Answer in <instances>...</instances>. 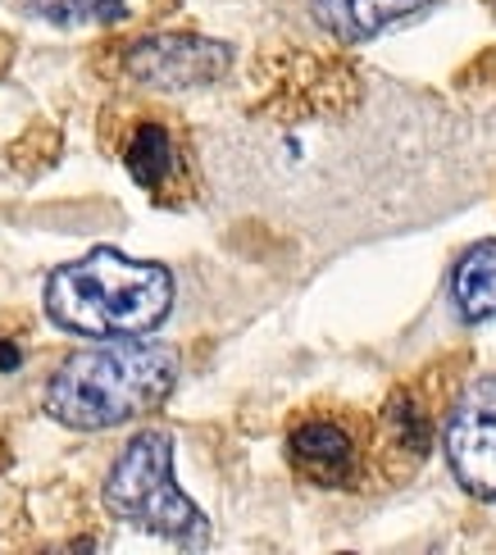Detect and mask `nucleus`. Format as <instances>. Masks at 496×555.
Instances as JSON below:
<instances>
[{
  "label": "nucleus",
  "instance_id": "nucleus-4",
  "mask_svg": "<svg viewBox=\"0 0 496 555\" xmlns=\"http://www.w3.org/2000/svg\"><path fill=\"white\" fill-rule=\"evenodd\" d=\"M442 437L460 488L479 501H496V374L465 387Z\"/></svg>",
  "mask_w": 496,
  "mask_h": 555
},
{
  "label": "nucleus",
  "instance_id": "nucleus-9",
  "mask_svg": "<svg viewBox=\"0 0 496 555\" xmlns=\"http://www.w3.org/2000/svg\"><path fill=\"white\" fill-rule=\"evenodd\" d=\"M124 159H128V173L141 182V188H160V182L174 178V137L160 124L137 128Z\"/></svg>",
  "mask_w": 496,
  "mask_h": 555
},
{
  "label": "nucleus",
  "instance_id": "nucleus-7",
  "mask_svg": "<svg viewBox=\"0 0 496 555\" xmlns=\"http://www.w3.org/2000/svg\"><path fill=\"white\" fill-rule=\"evenodd\" d=\"M437 0H315V18L342 41H369L392 23L423 14Z\"/></svg>",
  "mask_w": 496,
  "mask_h": 555
},
{
  "label": "nucleus",
  "instance_id": "nucleus-11",
  "mask_svg": "<svg viewBox=\"0 0 496 555\" xmlns=\"http://www.w3.org/2000/svg\"><path fill=\"white\" fill-rule=\"evenodd\" d=\"M28 5L46 23H55V28H74V23H87L101 14V0H28Z\"/></svg>",
  "mask_w": 496,
  "mask_h": 555
},
{
  "label": "nucleus",
  "instance_id": "nucleus-12",
  "mask_svg": "<svg viewBox=\"0 0 496 555\" xmlns=\"http://www.w3.org/2000/svg\"><path fill=\"white\" fill-rule=\"evenodd\" d=\"M18 364H23V351H18V346H14V341H0V369L10 374V369H18Z\"/></svg>",
  "mask_w": 496,
  "mask_h": 555
},
{
  "label": "nucleus",
  "instance_id": "nucleus-13",
  "mask_svg": "<svg viewBox=\"0 0 496 555\" xmlns=\"http://www.w3.org/2000/svg\"><path fill=\"white\" fill-rule=\"evenodd\" d=\"M101 23H114V18H124V0H101Z\"/></svg>",
  "mask_w": 496,
  "mask_h": 555
},
{
  "label": "nucleus",
  "instance_id": "nucleus-1",
  "mask_svg": "<svg viewBox=\"0 0 496 555\" xmlns=\"http://www.w3.org/2000/svg\"><path fill=\"white\" fill-rule=\"evenodd\" d=\"M178 383V351L160 341L105 337V346L68 356L46 383V414L74 433H105L132 424L169 401Z\"/></svg>",
  "mask_w": 496,
  "mask_h": 555
},
{
  "label": "nucleus",
  "instance_id": "nucleus-3",
  "mask_svg": "<svg viewBox=\"0 0 496 555\" xmlns=\"http://www.w3.org/2000/svg\"><path fill=\"white\" fill-rule=\"evenodd\" d=\"M105 511L169 546L201 551L209 542V519L174 482V437L147 428L124 447L105 478Z\"/></svg>",
  "mask_w": 496,
  "mask_h": 555
},
{
  "label": "nucleus",
  "instance_id": "nucleus-6",
  "mask_svg": "<svg viewBox=\"0 0 496 555\" xmlns=\"http://www.w3.org/2000/svg\"><path fill=\"white\" fill-rule=\"evenodd\" d=\"M292 460L319 488H342V482L356 474V442H351L346 428L315 420V424L292 428Z\"/></svg>",
  "mask_w": 496,
  "mask_h": 555
},
{
  "label": "nucleus",
  "instance_id": "nucleus-5",
  "mask_svg": "<svg viewBox=\"0 0 496 555\" xmlns=\"http://www.w3.org/2000/svg\"><path fill=\"white\" fill-rule=\"evenodd\" d=\"M124 64L141 87L187 91V87H205L224 78L232 64V46L196 37V33H160V37L137 41Z\"/></svg>",
  "mask_w": 496,
  "mask_h": 555
},
{
  "label": "nucleus",
  "instance_id": "nucleus-8",
  "mask_svg": "<svg viewBox=\"0 0 496 555\" xmlns=\"http://www.w3.org/2000/svg\"><path fill=\"white\" fill-rule=\"evenodd\" d=\"M452 300L465 323H487L496 314V242L469 246L452 273Z\"/></svg>",
  "mask_w": 496,
  "mask_h": 555
},
{
  "label": "nucleus",
  "instance_id": "nucleus-2",
  "mask_svg": "<svg viewBox=\"0 0 496 555\" xmlns=\"http://www.w3.org/2000/svg\"><path fill=\"white\" fill-rule=\"evenodd\" d=\"M174 310V273L151 260H132L114 246H91L46 283V314L55 328L91 341L141 337Z\"/></svg>",
  "mask_w": 496,
  "mask_h": 555
},
{
  "label": "nucleus",
  "instance_id": "nucleus-10",
  "mask_svg": "<svg viewBox=\"0 0 496 555\" xmlns=\"http://www.w3.org/2000/svg\"><path fill=\"white\" fill-rule=\"evenodd\" d=\"M387 424H392V433L400 437V447H406L410 455H429V442H433L429 414H423V405L410 397V391H396V397H392Z\"/></svg>",
  "mask_w": 496,
  "mask_h": 555
}]
</instances>
